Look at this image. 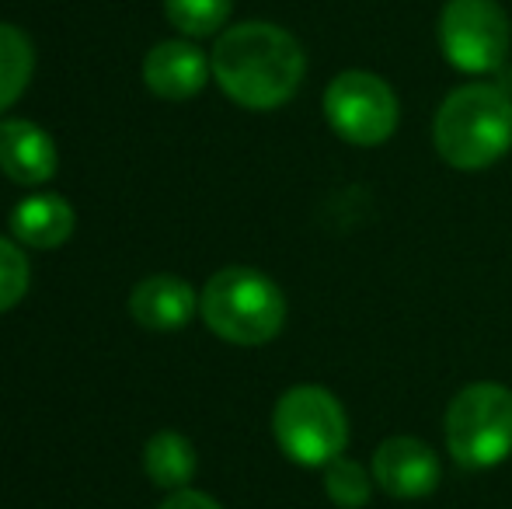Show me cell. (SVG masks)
Returning <instances> with one entry per match:
<instances>
[{"mask_svg": "<svg viewBox=\"0 0 512 509\" xmlns=\"http://www.w3.org/2000/svg\"><path fill=\"white\" fill-rule=\"evenodd\" d=\"M272 433L290 461L304 468H321L342 457L349 443V422L335 394L314 384H300L276 401Z\"/></svg>", "mask_w": 512, "mask_h": 509, "instance_id": "5b68a950", "label": "cell"}, {"mask_svg": "<svg viewBox=\"0 0 512 509\" xmlns=\"http://www.w3.org/2000/svg\"><path fill=\"white\" fill-rule=\"evenodd\" d=\"M129 314L147 332H178L196 314V293L182 276H147L129 293Z\"/></svg>", "mask_w": 512, "mask_h": 509, "instance_id": "8fae6325", "label": "cell"}, {"mask_svg": "<svg viewBox=\"0 0 512 509\" xmlns=\"http://www.w3.org/2000/svg\"><path fill=\"white\" fill-rule=\"evenodd\" d=\"M143 468H147V478L157 489H189L192 475H196V450H192V443L182 433L164 429V433H154L147 440Z\"/></svg>", "mask_w": 512, "mask_h": 509, "instance_id": "4fadbf2b", "label": "cell"}, {"mask_svg": "<svg viewBox=\"0 0 512 509\" xmlns=\"http://www.w3.org/2000/svg\"><path fill=\"white\" fill-rule=\"evenodd\" d=\"M74 224V206L63 196H56V192H35V196L21 199L11 210V234L21 245L39 248V252L67 245L70 234H74Z\"/></svg>", "mask_w": 512, "mask_h": 509, "instance_id": "7c38bea8", "label": "cell"}, {"mask_svg": "<svg viewBox=\"0 0 512 509\" xmlns=\"http://www.w3.org/2000/svg\"><path fill=\"white\" fill-rule=\"evenodd\" d=\"M234 0H164V14L182 35L192 39H206V35L220 32L223 21L230 18Z\"/></svg>", "mask_w": 512, "mask_h": 509, "instance_id": "9a60e30c", "label": "cell"}, {"mask_svg": "<svg viewBox=\"0 0 512 509\" xmlns=\"http://www.w3.org/2000/svg\"><path fill=\"white\" fill-rule=\"evenodd\" d=\"M213 63L196 49L189 39H168L157 42L143 60V81H147L150 95L168 98V102H185L196 98L206 88Z\"/></svg>", "mask_w": 512, "mask_h": 509, "instance_id": "9c48e42d", "label": "cell"}, {"mask_svg": "<svg viewBox=\"0 0 512 509\" xmlns=\"http://www.w3.org/2000/svg\"><path fill=\"white\" fill-rule=\"evenodd\" d=\"M324 116L342 140L356 147H377L398 129V98L377 74L345 70L324 91Z\"/></svg>", "mask_w": 512, "mask_h": 509, "instance_id": "8992f818", "label": "cell"}, {"mask_svg": "<svg viewBox=\"0 0 512 509\" xmlns=\"http://www.w3.org/2000/svg\"><path fill=\"white\" fill-rule=\"evenodd\" d=\"M0 171L18 185H42L56 175V143L28 119L0 123Z\"/></svg>", "mask_w": 512, "mask_h": 509, "instance_id": "30bf717a", "label": "cell"}, {"mask_svg": "<svg viewBox=\"0 0 512 509\" xmlns=\"http://www.w3.org/2000/svg\"><path fill=\"white\" fill-rule=\"evenodd\" d=\"M439 457L415 436H391L373 454V478L394 499H422L439 485Z\"/></svg>", "mask_w": 512, "mask_h": 509, "instance_id": "ba28073f", "label": "cell"}, {"mask_svg": "<svg viewBox=\"0 0 512 509\" xmlns=\"http://www.w3.org/2000/svg\"><path fill=\"white\" fill-rule=\"evenodd\" d=\"M199 314L230 346H265L286 321V297L265 272L248 265L220 269L199 297Z\"/></svg>", "mask_w": 512, "mask_h": 509, "instance_id": "3957f363", "label": "cell"}, {"mask_svg": "<svg viewBox=\"0 0 512 509\" xmlns=\"http://www.w3.org/2000/svg\"><path fill=\"white\" fill-rule=\"evenodd\" d=\"M324 492L338 509H363L370 503V471L363 464L338 457L324 471Z\"/></svg>", "mask_w": 512, "mask_h": 509, "instance_id": "2e32d148", "label": "cell"}, {"mask_svg": "<svg viewBox=\"0 0 512 509\" xmlns=\"http://www.w3.org/2000/svg\"><path fill=\"white\" fill-rule=\"evenodd\" d=\"M213 77L223 95L244 109H279L304 81V49L286 28L269 21H244L216 39Z\"/></svg>", "mask_w": 512, "mask_h": 509, "instance_id": "6da1fadb", "label": "cell"}, {"mask_svg": "<svg viewBox=\"0 0 512 509\" xmlns=\"http://www.w3.org/2000/svg\"><path fill=\"white\" fill-rule=\"evenodd\" d=\"M28 276H32V269H28V258L21 255V248L0 238V314L11 311L28 293Z\"/></svg>", "mask_w": 512, "mask_h": 509, "instance_id": "e0dca14e", "label": "cell"}, {"mask_svg": "<svg viewBox=\"0 0 512 509\" xmlns=\"http://www.w3.org/2000/svg\"><path fill=\"white\" fill-rule=\"evenodd\" d=\"M35 74V49L21 28L0 21V112H7Z\"/></svg>", "mask_w": 512, "mask_h": 509, "instance_id": "5bb4252c", "label": "cell"}, {"mask_svg": "<svg viewBox=\"0 0 512 509\" xmlns=\"http://www.w3.org/2000/svg\"><path fill=\"white\" fill-rule=\"evenodd\" d=\"M432 140L450 168H488L512 147V95L499 84H464L439 105Z\"/></svg>", "mask_w": 512, "mask_h": 509, "instance_id": "7a4b0ae2", "label": "cell"}, {"mask_svg": "<svg viewBox=\"0 0 512 509\" xmlns=\"http://www.w3.org/2000/svg\"><path fill=\"white\" fill-rule=\"evenodd\" d=\"M161 509H223L216 499H209L206 492H196V489H178L171 492L168 499L161 503Z\"/></svg>", "mask_w": 512, "mask_h": 509, "instance_id": "ac0fdd59", "label": "cell"}, {"mask_svg": "<svg viewBox=\"0 0 512 509\" xmlns=\"http://www.w3.org/2000/svg\"><path fill=\"white\" fill-rule=\"evenodd\" d=\"M446 60L467 74L502 67L509 53V18L499 0H446L439 18Z\"/></svg>", "mask_w": 512, "mask_h": 509, "instance_id": "52a82bcc", "label": "cell"}, {"mask_svg": "<svg viewBox=\"0 0 512 509\" xmlns=\"http://www.w3.org/2000/svg\"><path fill=\"white\" fill-rule=\"evenodd\" d=\"M446 450L467 471H485L512 454V391L471 384L446 408Z\"/></svg>", "mask_w": 512, "mask_h": 509, "instance_id": "277c9868", "label": "cell"}]
</instances>
